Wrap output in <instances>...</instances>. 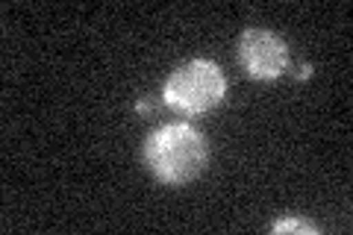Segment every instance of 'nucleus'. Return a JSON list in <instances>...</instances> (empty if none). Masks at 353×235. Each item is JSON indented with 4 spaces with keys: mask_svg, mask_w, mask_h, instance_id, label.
<instances>
[{
    "mask_svg": "<svg viewBox=\"0 0 353 235\" xmlns=\"http://www.w3.org/2000/svg\"><path fill=\"white\" fill-rule=\"evenodd\" d=\"M227 97V76L212 59H192L176 68L162 88L165 106L180 115H203V112L224 103Z\"/></svg>",
    "mask_w": 353,
    "mask_h": 235,
    "instance_id": "f03ea898",
    "label": "nucleus"
},
{
    "mask_svg": "<svg viewBox=\"0 0 353 235\" xmlns=\"http://www.w3.org/2000/svg\"><path fill=\"white\" fill-rule=\"evenodd\" d=\"M239 62L253 80H277L289 68V48L277 32L250 27L239 39Z\"/></svg>",
    "mask_w": 353,
    "mask_h": 235,
    "instance_id": "7ed1b4c3",
    "label": "nucleus"
},
{
    "mask_svg": "<svg viewBox=\"0 0 353 235\" xmlns=\"http://www.w3.org/2000/svg\"><path fill=\"white\" fill-rule=\"evenodd\" d=\"M271 232H277V235H283V232H303V235H318L321 232V227H315V223H309V221H303V218H283V221H277L271 227Z\"/></svg>",
    "mask_w": 353,
    "mask_h": 235,
    "instance_id": "20e7f679",
    "label": "nucleus"
},
{
    "mask_svg": "<svg viewBox=\"0 0 353 235\" xmlns=\"http://www.w3.org/2000/svg\"><path fill=\"white\" fill-rule=\"evenodd\" d=\"M209 144L201 130L189 124H165L145 141L148 171L165 185H185L206 171Z\"/></svg>",
    "mask_w": 353,
    "mask_h": 235,
    "instance_id": "f257e3e1",
    "label": "nucleus"
},
{
    "mask_svg": "<svg viewBox=\"0 0 353 235\" xmlns=\"http://www.w3.org/2000/svg\"><path fill=\"white\" fill-rule=\"evenodd\" d=\"M297 76H301V80H306V76H312V65H301V74H297Z\"/></svg>",
    "mask_w": 353,
    "mask_h": 235,
    "instance_id": "39448f33",
    "label": "nucleus"
},
{
    "mask_svg": "<svg viewBox=\"0 0 353 235\" xmlns=\"http://www.w3.org/2000/svg\"><path fill=\"white\" fill-rule=\"evenodd\" d=\"M136 109H139V112H150V103H148V100H139Z\"/></svg>",
    "mask_w": 353,
    "mask_h": 235,
    "instance_id": "423d86ee",
    "label": "nucleus"
}]
</instances>
